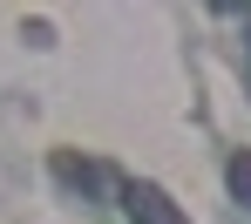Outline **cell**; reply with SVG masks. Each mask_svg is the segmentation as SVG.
<instances>
[{
	"instance_id": "1",
	"label": "cell",
	"mask_w": 251,
	"mask_h": 224,
	"mask_svg": "<svg viewBox=\"0 0 251 224\" xmlns=\"http://www.w3.org/2000/svg\"><path fill=\"white\" fill-rule=\"evenodd\" d=\"M123 211H129L136 224H190L163 190H156V183H123Z\"/></svg>"
},
{
	"instance_id": "2",
	"label": "cell",
	"mask_w": 251,
	"mask_h": 224,
	"mask_svg": "<svg viewBox=\"0 0 251 224\" xmlns=\"http://www.w3.org/2000/svg\"><path fill=\"white\" fill-rule=\"evenodd\" d=\"M54 177L75 183V190H102V170H95V163H82L75 149H54Z\"/></svg>"
},
{
	"instance_id": "3",
	"label": "cell",
	"mask_w": 251,
	"mask_h": 224,
	"mask_svg": "<svg viewBox=\"0 0 251 224\" xmlns=\"http://www.w3.org/2000/svg\"><path fill=\"white\" fill-rule=\"evenodd\" d=\"M224 177H231V197H238V204L251 211V149H238V156L224 163Z\"/></svg>"
}]
</instances>
